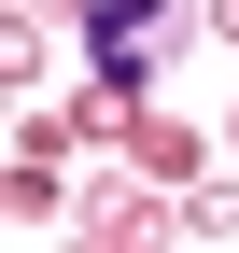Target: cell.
<instances>
[{
  "mask_svg": "<svg viewBox=\"0 0 239 253\" xmlns=\"http://www.w3.org/2000/svg\"><path fill=\"white\" fill-rule=\"evenodd\" d=\"M197 0H84V71L99 84H155L169 56H183Z\"/></svg>",
  "mask_w": 239,
  "mask_h": 253,
  "instance_id": "cell-1",
  "label": "cell"
}]
</instances>
